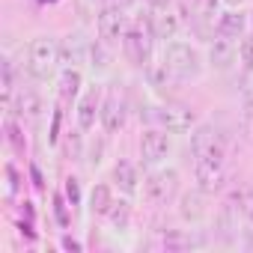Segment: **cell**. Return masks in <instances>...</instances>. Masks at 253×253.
<instances>
[{"label":"cell","mask_w":253,"mask_h":253,"mask_svg":"<svg viewBox=\"0 0 253 253\" xmlns=\"http://www.w3.org/2000/svg\"><path fill=\"white\" fill-rule=\"evenodd\" d=\"M152 51H155V30H152V18H137L128 33L122 39V54L131 66L137 69H149L152 63Z\"/></svg>","instance_id":"cell-1"},{"label":"cell","mask_w":253,"mask_h":253,"mask_svg":"<svg viewBox=\"0 0 253 253\" xmlns=\"http://www.w3.org/2000/svg\"><path fill=\"white\" fill-rule=\"evenodd\" d=\"M60 66V42L54 36H36L27 45V75L33 81H48Z\"/></svg>","instance_id":"cell-2"},{"label":"cell","mask_w":253,"mask_h":253,"mask_svg":"<svg viewBox=\"0 0 253 253\" xmlns=\"http://www.w3.org/2000/svg\"><path fill=\"white\" fill-rule=\"evenodd\" d=\"M164 63L170 66V72L179 81H194L203 75V60H200L197 48H191L185 42H170L164 48Z\"/></svg>","instance_id":"cell-3"},{"label":"cell","mask_w":253,"mask_h":253,"mask_svg":"<svg viewBox=\"0 0 253 253\" xmlns=\"http://www.w3.org/2000/svg\"><path fill=\"white\" fill-rule=\"evenodd\" d=\"M95 27H98V36L107 42V45H116L125 39L128 33V15H125L122 6H113V3H101L98 15H95Z\"/></svg>","instance_id":"cell-4"},{"label":"cell","mask_w":253,"mask_h":253,"mask_svg":"<svg viewBox=\"0 0 253 253\" xmlns=\"http://www.w3.org/2000/svg\"><path fill=\"white\" fill-rule=\"evenodd\" d=\"M125 110H128V101H125V92L119 89V84H113L104 98H101V113H98V122L107 134H116L122 125H125Z\"/></svg>","instance_id":"cell-5"},{"label":"cell","mask_w":253,"mask_h":253,"mask_svg":"<svg viewBox=\"0 0 253 253\" xmlns=\"http://www.w3.org/2000/svg\"><path fill=\"white\" fill-rule=\"evenodd\" d=\"M179 194V173L176 170H158L146 179L143 185V197L152 206H170Z\"/></svg>","instance_id":"cell-6"},{"label":"cell","mask_w":253,"mask_h":253,"mask_svg":"<svg viewBox=\"0 0 253 253\" xmlns=\"http://www.w3.org/2000/svg\"><path fill=\"white\" fill-rule=\"evenodd\" d=\"M155 116H158V122L164 125V128L173 131V134L191 131L194 125H197V110L188 107V104H182V101H167V104H161Z\"/></svg>","instance_id":"cell-7"},{"label":"cell","mask_w":253,"mask_h":253,"mask_svg":"<svg viewBox=\"0 0 253 253\" xmlns=\"http://www.w3.org/2000/svg\"><path fill=\"white\" fill-rule=\"evenodd\" d=\"M191 152L203 161H223V140L211 125H200L191 134Z\"/></svg>","instance_id":"cell-8"},{"label":"cell","mask_w":253,"mask_h":253,"mask_svg":"<svg viewBox=\"0 0 253 253\" xmlns=\"http://www.w3.org/2000/svg\"><path fill=\"white\" fill-rule=\"evenodd\" d=\"M194 182L200 191L206 194H214L226 185V170H223V161H203L197 158L194 161Z\"/></svg>","instance_id":"cell-9"},{"label":"cell","mask_w":253,"mask_h":253,"mask_svg":"<svg viewBox=\"0 0 253 253\" xmlns=\"http://www.w3.org/2000/svg\"><path fill=\"white\" fill-rule=\"evenodd\" d=\"M89 51H92V45H89L81 33H72V36H66V42H60V66L78 69V66L86 60Z\"/></svg>","instance_id":"cell-10"},{"label":"cell","mask_w":253,"mask_h":253,"mask_svg":"<svg viewBox=\"0 0 253 253\" xmlns=\"http://www.w3.org/2000/svg\"><path fill=\"white\" fill-rule=\"evenodd\" d=\"M167 152H170V137L164 131H143V137H140V155H143L146 164L164 161Z\"/></svg>","instance_id":"cell-11"},{"label":"cell","mask_w":253,"mask_h":253,"mask_svg":"<svg viewBox=\"0 0 253 253\" xmlns=\"http://www.w3.org/2000/svg\"><path fill=\"white\" fill-rule=\"evenodd\" d=\"M185 9L179 6V9H161L158 15H152V30H155V39H176V33L182 30V24H185V15H182Z\"/></svg>","instance_id":"cell-12"},{"label":"cell","mask_w":253,"mask_h":253,"mask_svg":"<svg viewBox=\"0 0 253 253\" xmlns=\"http://www.w3.org/2000/svg\"><path fill=\"white\" fill-rule=\"evenodd\" d=\"M235 60H238V48H235V42H232V39L217 36V39L209 45V63H211L217 72L232 69V66H235Z\"/></svg>","instance_id":"cell-13"},{"label":"cell","mask_w":253,"mask_h":253,"mask_svg":"<svg viewBox=\"0 0 253 253\" xmlns=\"http://www.w3.org/2000/svg\"><path fill=\"white\" fill-rule=\"evenodd\" d=\"M98 113H101V92L98 89H89L78 101V128L81 131H89L92 125H95V119H98Z\"/></svg>","instance_id":"cell-14"},{"label":"cell","mask_w":253,"mask_h":253,"mask_svg":"<svg viewBox=\"0 0 253 253\" xmlns=\"http://www.w3.org/2000/svg\"><path fill=\"white\" fill-rule=\"evenodd\" d=\"M206 191H188V194H182V200H179V214H182V220H191V223H197V220H203L206 217Z\"/></svg>","instance_id":"cell-15"},{"label":"cell","mask_w":253,"mask_h":253,"mask_svg":"<svg viewBox=\"0 0 253 253\" xmlns=\"http://www.w3.org/2000/svg\"><path fill=\"white\" fill-rule=\"evenodd\" d=\"M137 182H140V179H137V167H134L131 161H122V158H119V161L113 164V185H116L122 194H128V197L137 194Z\"/></svg>","instance_id":"cell-16"},{"label":"cell","mask_w":253,"mask_h":253,"mask_svg":"<svg viewBox=\"0 0 253 253\" xmlns=\"http://www.w3.org/2000/svg\"><path fill=\"white\" fill-rule=\"evenodd\" d=\"M217 36H226V39H241L247 33V15L244 12H226L217 18Z\"/></svg>","instance_id":"cell-17"},{"label":"cell","mask_w":253,"mask_h":253,"mask_svg":"<svg viewBox=\"0 0 253 253\" xmlns=\"http://www.w3.org/2000/svg\"><path fill=\"white\" fill-rule=\"evenodd\" d=\"M191 9H194V18H197V27L206 33L209 27H214V18H217V0H191Z\"/></svg>","instance_id":"cell-18"},{"label":"cell","mask_w":253,"mask_h":253,"mask_svg":"<svg viewBox=\"0 0 253 253\" xmlns=\"http://www.w3.org/2000/svg\"><path fill=\"white\" fill-rule=\"evenodd\" d=\"M81 84H84L81 72H78V69H72V66H66V69H63V75H60V101H63V104H69V101L81 92Z\"/></svg>","instance_id":"cell-19"},{"label":"cell","mask_w":253,"mask_h":253,"mask_svg":"<svg viewBox=\"0 0 253 253\" xmlns=\"http://www.w3.org/2000/svg\"><path fill=\"white\" fill-rule=\"evenodd\" d=\"M149 81H152V86L158 89V92H167L170 86H176V84H182L173 72H170V66L167 63H158V66H149Z\"/></svg>","instance_id":"cell-20"},{"label":"cell","mask_w":253,"mask_h":253,"mask_svg":"<svg viewBox=\"0 0 253 253\" xmlns=\"http://www.w3.org/2000/svg\"><path fill=\"white\" fill-rule=\"evenodd\" d=\"M15 107H18V113H21V116H27V119H36V116H39V110H42V101H39V95H36V92L24 89V92H18V98H15Z\"/></svg>","instance_id":"cell-21"},{"label":"cell","mask_w":253,"mask_h":253,"mask_svg":"<svg viewBox=\"0 0 253 253\" xmlns=\"http://www.w3.org/2000/svg\"><path fill=\"white\" fill-rule=\"evenodd\" d=\"M110 206H113V194H110V188H107V185H95V188H92V197H89V209H92V214H107Z\"/></svg>","instance_id":"cell-22"},{"label":"cell","mask_w":253,"mask_h":253,"mask_svg":"<svg viewBox=\"0 0 253 253\" xmlns=\"http://www.w3.org/2000/svg\"><path fill=\"white\" fill-rule=\"evenodd\" d=\"M107 217H110V223H113L116 229H128V223H131V206H128V200H119V203L113 200Z\"/></svg>","instance_id":"cell-23"},{"label":"cell","mask_w":253,"mask_h":253,"mask_svg":"<svg viewBox=\"0 0 253 253\" xmlns=\"http://www.w3.org/2000/svg\"><path fill=\"white\" fill-rule=\"evenodd\" d=\"M238 60L247 72H253V36H244L238 45Z\"/></svg>","instance_id":"cell-24"},{"label":"cell","mask_w":253,"mask_h":253,"mask_svg":"<svg viewBox=\"0 0 253 253\" xmlns=\"http://www.w3.org/2000/svg\"><path fill=\"white\" fill-rule=\"evenodd\" d=\"M66 197H69V203L72 206H81V185H78V179H66Z\"/></svg>","instance_id":"cell-25"},{"label":"cell","mask_w":253,"mask_h":253,"mask_svg":"<svg viewBox=\"0 0 253 253\" xmlns=\"http://www.w3.org/2000/svg\"><path fill=\"white\" fill-rule=\"evenodd\" d=\"M244 134L247 137H253V101H247V107H244Z\"/></svg>","instance_id":"cell-26"},{"label":"cell","mask_w":253,"mask_h":253,"mask_svg":"<svg viewBox=\"0 0 253 253\" xmlns=\"http://www.w3.org/2000/svg\"><path fill=\"white\" fill-rule=\"evenodd\" d=\"M78 3V12H81V18H89L92 12H95V0H75Z\"/></svg>","instance_id":"cell-27"},{"label":"cell","mask_w":253,"mask_h":253,"mask_svg":"<svg viewBox=\"0 0 253 253\" xmlns=\"http://www.w3.org/2000/svg\"><path fill=\"white\" fill-rule=\"evenodd\" d=\"M146 6L155 9V12H161V9H170L173 6V0H146Z\"/></svg>","instance_id":"cell-28"},{"label":"cell","mask_w":253,"mask_h":253,"mask_svg":"<svg viewBox=\"0 0 253 253\" xmlns=\"http://www.w3.org/2000/svg\"><path fill=\"white\" fill-rule=\"evenodd\" d=\"M104 3H113V6H122V9H128V6H134L137 0H104Z\"/></svg>","instance_id":"cell-29"},{"label":"cell","mask_w":253,"mask_h":253,"mask_svg":"<svg viewBox=\"0 0 253 253\" xmlns=\"http://www.w3.org/2000/svg\"><path fill=\"white\" fill-rule=\"evenodd\" d=\"M63 247H66V250H81V244H78L75 238H63Z\"/></svg>","instance_id":"cell-30"},{"label":"cell","mask_w":253,"mask_h":253,"mask_svg":"<svg viewBox=\"0 0 253 253\" xmlns=\"http://www.w3.org/2000/svg\"><path fill=\"white\" fill-rule=\"evenodd\" d=\"M226 3H229V6H241V3H244V0H226Z\"/></svg>","instance_id":"cell-31"},{"label":"cell","mask_w":253,"mask_h":253,"mask_svg":"<svg viewBox=\"0 0 253 253\" xmlns=\"http://www.w3.org/2000/svg\"><path fill=\"white\" fill-rule=\"evenodd\" d=\"M250 21H253V12H250Z\"/></svg>","instance_id":"cell-32"}]
</instances>
